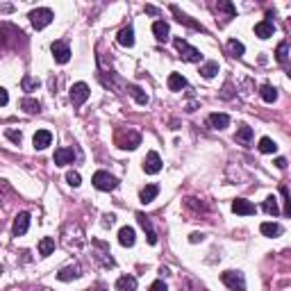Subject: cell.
<instances>
[{
	"label": "cell",
	"mask_w": 291,
	"mask_h": 291,
	"mask_svg": "<svg viewBox=\"0 0 291 291\" xmlns=\"http://www.w3.org/2000/svg\"><path fill=\"white\" fill-rule=\"evenodd\" d=\"M53 19H55V14H53V10H48V7H39V10L30 12V23H32L34 30L48 28V25L53 23Z\"/></svg>",
	"instance_id": "cell-1"
},
{
	"label": "cell",
	"mask_w": 291,
	"mask_h": 291,
	"mask_svg": "<svg viewBox=\"0 0 291 291\" xmlns=\"http://www.w3.org/2000/svg\"><path fill=\"white\" fill-rule=\"evenodd\" d=\"M173 43H175V48L180 50V55H182V59H184V62L196 64V62H201V59H203L201 50H198V48H193V46H189V41H186V39H175Z\"/></svg>",
	"instance_id": "cell-2"
},
{
	"label": "cell",
	"mask_w": 291,
	"mask_h": 291,
	"mask_svg": "<svg viewBox=\"0 0 291 291\" xmlns=\"http://www.w3.org/2000/svg\"><path fill=\"white\" fill-rule=\"evenodd\" d=\"M221 282L232 291H246V277L241 271H225L221 273Z\"/></svg>",
	"instance_id": "cell-3"
},
{
	"label": "cell",
	"mask_w": 291,
	"mask_h": 291,
	"mask_svg": "<svg viewBox=\"0 0 291 291\" xmlns=\"http://www.w3.org/2000/svg\"><path fill=\"white\" fill-rule=\"evenodd\" d=\"M91 182H93V186L98 191H114L116 186H119V180H116L114 175H110L107 171H95Z\"/></svg>",
	"instance_id": "cell-4"
},
{
	"label": "cell",
	"mask_w": 291,
	"mask_h": 291,
	"mask_svg": "<svg viewBox=\"0 0 291 291\" xmlns=\"http://www.w3.org/2000/svg\"><path fill=\"white\" fill-rule=\"evenodd\" d=\"M89 84L86 82H75V84L71 86V103L73 107H80L86 103V98H89Z\"/></svg>",
	"instance_id": "cell-5"
},
{
	"label": "cell",
	"mask_w": 291,
	"mask_h": 291,
	"mask_svg": "<svg viewBox=\"0 0 291 291\" xmlns=\"http://www.w3.org/2000/svg\"><path fill=\"white\" fill-rule=\"evenodd\" d=\"M50 50H53V57L57 64H66L68 59H71V48H68L66 41H55L53 46H50Z\"/></svg>",
	"instance_id": "cell-6"
},
{
	"label": "cell",
	"mask_w": 291,
	"mask_h": 291,
	"mask_svg": "<svg viewBox=\"0 0 291 291\" xmlns=\"http://www.w3.org/2000/svg\"><path fill=\"white\" fill-rule=\"evenodd\" d=\"M143 171L148 173V175H155V173L162 171V157H159V153L150 150V153L146 155V159H143Z\"/></svg>",
	"instance_id": "cell-7"
},
{
	"label": "cell",
	"mask_w": 291,
	"mask_h": 291,
	"mask_svg": "<svg viewBox=\"0 0 291 291\" xmlns=\"http://www.w3.org/2000/svg\"><path fill=\"white\" fill-rule=\"evenodd\" d=\"M137 221H139V225H141L143 228V232H146V237H148V244L150 246H155L157 244V232H155L153 230V223H150V219L146 214H143V212H139L137 214Z\"/></svg>",
	"instance_id": "cell-8"
},
{
	"label": "cell",
	"mask_w": 291,
	"mask_h": 291,
	"mask_svg": "<svg viewBox=\"0 0 291 291\" xmlns=\"http://www.w3.org/2000/svg\"><path fill=\"white\" fill-rule=\"evenodd\" d=\"M32 143L37 150H46L53 143V132L50 130H37V134L32 137Z\"/></svg>",
	"instance_id": "cell-9"
},
{
	"label": "cell",
	"mask_w": 291,
	"mask_h": 291,
	"mask_svg": "<svg viewBox=\"0 0 291 291\" xmlns=\"http://www.w3.org/2000/svg\"><path fill=\"white\" fill-rule=\"evenodd\" d=\"M232 212L239 216H250L255 214V205L246 198H237V201H232Z\"/></svg>",
	"instance_id": "cell-10"
},
{
	"label": "cell",
	"mask_w": 291,
	"mask_h": 291,
	"mask_svg": "<svg viewBox=\"0 0 291 291\" xmlns=\"http://www.w3.org/2000/svg\"><path fill=\"white\" fill-rule=\"evenodd\" d=\"M28 228H30V214L28 212H21V214L14 219V228H12V232H14V237H23V234L28 232Z\"/></svg>",
	"instance_id": "cell-11"
},
{
	"label": "cell",
	"mask_w": 291,
	"mask_h": 291,
	"mask_svg": "<svg viewBox=\"0 0 291 291\" xmlns=\"http://www.w3.org/2000/svg\"><path fill=\"white\" fill-rule=\"evenodd\" d=\"M141 143V134L134 132V130H128V134H125V139H119V148L123 150H134Z\"/></svg>",
	"instance_id": "cell-12"
},
{
	"label": "cell",
	"mask_w": 291,
	"mask_h": 291,
	"mask_svg": "<svg viewBox=\"0 0 291 291\" xmlns=\"http://www.w3.org/2000/svg\"><path fill=\"white\" fill-rule=\"evenodd\" d=\"M80 275H82V266H80V264H71V266H64L62 271L57 273V280L71 282V280H77Z\"/></svg>",
	"instance_id": "cell-13"
},
{
	"label": "cell",
	"mask_w": 291,
	"mask_h": 291,
	"mask_svg": "<svg viewBox=\"0 0 291 291\" xmlns=\"http://www.w3.org/2000/svg\"><path fill=\"white\" fill-rule=\"evenodd\" d=\"M134 241H137V232H134V228L125 225V228L119 230V244L123 246V248H132Z\"/></svg>",
	"instance_id": "cell-14"
},
{
	"label": "cell",
	"mask_w": 291,
	"mask_h": 291,
	"mask_svg": "<svg viewBox=\"0 0 291 291\" xmlns=\"http://www.w3.org/2000/svg\"><path fill=\"white\" fill-rule=\"evenodd\" d=\"M55 164L57 166H66V164H73V159H75V150L73 148H57L55 150Z\"/></svg>",
	"instance_id": "cell-15"
},
{
	"label": "cell",
	"mask_w": 291,
	"mask_h": 291,
	"mask_svg": "<svg viewBox=\"0 0 291 291\" xmlns=\"http://www.w3.org/2000/svg\"><path fill=\"white\" fill-rule=\"evenodd\" d=\"M171 12H173V14H175V19L180 21V23H184V25H186V28L198 30V32H205V28H203L201 23H196V21H193V19H189V16H186V14H182V12H180V7H177V5H171Z\"/></svg>",
	"instance_id": "cell-16"
},
{
	"label": "cell",
	"mask_w": 291,
	"mask_h": 291,
	"mask_svg": "<svg viewBox=\"0 0 291 291\" xmlns=\"http://www.w3.org/2000/svg\"><path fill=\"white\" fill-rule=\"evenodd\" d=\"M273 32H275V25H273V21H259L257 25H255V34H257L259 39H268L273 37Z\"/></svg>",
	"instance_id": "cell-17"
},
{
	"label": "cell",
	"mask_w": 291,
	"mask_h": 291,
	"mask_svg": "<svg viewBox=\"0 0 291 291\" xmlns=\"http://www.w3.org/2000/svg\"><path fill=\"white\" fill-rule=\"evenodd\" d=\"M207 123H210L214 130H225V128L230 125V116H228V114H219V112H214V114H210Z\"/></svg>",
	"instance_id": "cell-18"
},
{
	"label": "cell",
	"mask_w": 291,
	"mask_h": 291,
	"mask_svg": "<svg viewBox=\"0 0 291 291\" xmlns=\"http://www.w3.org/2000/svg\"><path fill=\"white\" fill-rule=\"evenodd\" d=\"M116 291H137V277L121 275L119 280H116Z\"/></svg>",
	"instance_id": "cell-19"
},
{
	"label": "cell",
	"mask_w": 291,
	"mask_h": 291,
	"mask_svg": "<svg viewBox=\"0 0 291 291\" xmlns=\"http://www.w3.org/2000/svg\"><path fill=\"white\" fill-rule=\"evenodd\" d=\"M157 193H159V186L157 184H146L141 189V193H139V198H141L143 205H148V203H153L155 198H157Z\"/></svg>",
	"instance_id": "cell-20"
},
{
	"label": "cell",
	"mask_w": 291,
	"mask_h": 291,
	"mask_svg": "<svg viewBox=\"0 0 291 291\" xmlns=\"http://www.w3.org/2000/svg\"><path fill=\"white\" fill-rule=\"evenodd\" d=\"M168 32H171V28H168L166 21H155V23H153V34H155L157 41H166Z\"/></svg>",
	"instance_id": "cell-21"
},
{
	"label": "cell",
	"mask_w": 291,
	"mask_h": 291,
	"mask_svg": "<svg viewBox=\"0 0 291 291\" xmlns=\"http://www.w3.org/2000/svg\"><path fill=\"white\" fill-rule=\"evenodd\" d=\"M128 93L132 95L134 101L139 103V105H148V93L141 89V86H137V84H128Z\"/></svg>",
	"instance_id": "cell-22"
},
{
	"label": "cell",
	"mask_w": 291,
	"mask_h": 291,
	"mask_svg": "<svg viewBox=\"0 0 291 291\" xmlns=\"http://www.w3.org/2000/svg\"><path fill=\"white\" fill-rule=\"evenodd\" d=\"M116 39H119V43H121L123 48H132V46H134V30L128 25V28L121 30L119 37H116Z\"/></svg>",
	"instance_id": "cell-23"
},
{
	"label": "cell",
	"mask_w": 291,
	"mask_h": 291,
	"mask_svg": "<svg viewBox=\"0 0 291 291\" xmlns=\"http://www.w3.org/2000/svg\"><path fill=\"white\" fill-rule=\"evenodd\" d=\"M184 86H186V80L182 73H171L168 75V89L171 91H182Z\"/></svg>",
	"instance_id": "cell-24"
},
{
	"label": "cell",
	"mask_w": 291,
	"mask_h": 291,
	"mask_svg": "<svg viewBox=\"0 0 291 291\" xmlns=\"http://www.w3.org/2000/svg\"><path fill=\"white\" fill-rule=\"evenodd\" d=\"M21 110H23L25 114H39V112H41V103L34 101V98H23V101H21Z\"/></svg>",
	"instance_id": "cell-25"
},
{
	"label": "cell",
	"mask_w": 291,
	"mask_h": 291,
	"mask_svg": "<svg viewBox=\"0 0 291 291\" xmlns=\"http://www.w3.org/2000/svg\"><path fill=\"white\" fill-rule=\"evenodd\" d=\"M259 95H262L264 103H275L277 101V89L271 84H262L259 86Z\"/></svg>",
	"instance_id": "cell-26"
},
{
	"label": "cell",
	"mask_w": 291,
	"mask_h": 291,
	"mask_svg": "<svg viewBox=\"0 0 291 291\" xmlns=\"http://www.w3.org/2000/svg\"><path fill=\"white\" fill-rule=\"evenodd\" d=\"M234 139H237L239 143H244V146H246V143H250V141H253V128H248V125H239Z\"/></svg>",
	"instance_id": "cell-27"
},
{
	"label": "cell",
	"mask_w": 291,
	"mask_h": 291,
	"mask_svg": "<svg viewBox=\"0 0 291 291\" xmlns=\"http://www.w3.org/2000/svg\"><path fill=\"white\" fill-rule=\"evenodd\" d=\"M53 250H55V239L43 237L41 241H39V255H41V257H48V255H53Z\"/></svg>",
	"instance_id": "cell-28"
},
{
	"label": "cell",
	"mask_w": 291,
	"mask_h": 291,
	"mask_svg": "<svg viewBox=\"0 0 291 291\" xmlns=\"http://www.w3.org/2000/svg\"><path fill=\"white\" fill-rule=\"evenodd\" d=\"M259 230H262L264 237H280L282 234V225H277V223H262Z\"/></svg>",
	"instance_id": "cell-29"
},
{
	"label": "cell",
	"mask_w": 291,
	"mask_h": 291,
	"mask_svg": "<svg viewBox=\"0 0 291 291\" xmlns=\"http://www.w3.org/2000/svg\"><path fill=\"white\" fill-rule=\"evenodd\" d=\"M262 210L266 212L268 216H277V214H280V207H277V198H275V196H268L266 201H264Z\"/></svg>",
	"instance_id": "cell-30"
},
{
	"label": "cell",
	"mask_w": 291,
	"mask_h": 291,
	"mask_svg": "<svg viewBox=\"0 0 291 291\" xmlns=\"http://www.w3.org/2000/svg\"><path fill=\"white\" fill-rule=\"evenodd\" d=\"M259 150H262L264 155H271V153H275V150H277V143L273 141L271 137H262V139H259Z\"/></svg>",
	"instance_id": "cell-31"
},
{
	"label": "cell",
	"mask_w": 291,
	"mask_h": 291,
	"mask_svg": "<svg viewBox=\"0 0 291 291\" xmlns=\"http://www.w3.org/2000/svg\"><path fill=\"white\" fill-rule=\"evenodd\" d=\"M216 73H219V64H216V62H205L201 66V75L205 77V80H212Z\"/></svg>",
	"instance_id": "cell-32"
},
{
	"label": "cell",
	"mask_w": 291,
	"mask_h": 291,
	"mask_svg": "<svg viewBox=\"0 0 291 291\" xmlns=\"http://www.w3.org/2000/svg\"><path fill=\"white\" fill-rule=\"evenodd\" d=\"M228 50H230V55H232V57H241V55L246 53V46L241 41H237V39H230V41H228Z\"/></svg>",
	"instance_id": "cell-33"
},
{
	"label": "cell",
	"mask_w": 291,
	"mask_h": 291,
	"mask_svg": "<svg viewBox=\"0 0 291 291\" xmlns=\"http://www.w3.org/2000/svg\"><path fill=\"white\" fill-rule=\"evenodd\" d=\"M21 86H23V91H37L39 86H41V82H39L37 77H32V75H25L23 82H21Z\"/></svg>",
	"instance_id": "cell-34"
},
{
	"label": "cell",
	"mask_w": 291,
	"mask_h": 291,
	"mask_svg": "<svg viewBox=\"0 0 291 291\" xmlns=\"http://www.w3.org/2000/svg\"><path fill=\"white\" fill-rule=\"evenodd\" d=\"M275 59H277L280 64H286V59H289V46H286V43H280V46H277Z\"/></svg>",
	"instance_id": "cell-35"
},
{
	"label": "cell",
	"mask_w": 291,
	"mask_h": 291,
	"mask_svg": "<svg viewBox=\"0 0 291 291\" xmlns=\"http://www.w3.org/2000/svg\"><path fill=\"white\" fill-rule=\"evenodd\" d=\"M280 193L284 198V216H291V196H289V189L286 186H280Z\"/></svg>",
	"instance_id": "cell-36"
},
{
	"label": "cell",
	"mask_w": 291,
	"mask_h": 291,
	"mask_svg": "<svg viewBox=\"0 0 291 291\" xmlns=\"http://www.w3.org/2000/svg\"><path fill=\"white\" fill-rule=\"evenodd\" d=\"M66 182L71 186H80L82 184V177H80V173H75V171H68L66 173Z\"/></svg>",
	"instance_id": "cell-37"
},
{
	"label": "cell",
	"mask_w": 291,
	"mask_h": 291,
	"mask_svg": "<svg viewBox=\"0 0 291 291\" xmlns=\"http://www.w3.org/2000/svg\"><path fill=\"white\" fill-rule=\"evenodd\" d=\"M219 10H221V12H225L228 16H234V14H237L234 5H232V3H228V0H221V3H219Z\"/></svg>",
	"instance_id": "cell-38"
},
{
	"label": "cell",
	"mask_w": 291,
	"mask_h": 291,
	"mask_svg": "<svg viewBox=\"0 0 291 291\" xmlns=\"http://www.w3.org/2000/svg\"><path fill=\"white\" fill-rule=\"evenodd\" d=\"M148 291H168V286H166V282H164V280H157V282H153V284H150Z\"/></svg>",
	"instance_id": "cell-39"
},
{
	"label": "cell",
	"mask_w": 291,
	"mask_h": 291,
	"mask_svg": "<svg viewBox=\"0 0 291 291\" xmlns=\"http://www.w3.org/2000/svg\"><path fill=\"white\" fill-rule=\"evenodd\" d=\"M7 139H12V141H14V143H21V139H23V137H21V132H16V130H7Z\"/></svg>",
	"instance_id": "cell-40"
},
{
	"label": "cell",
	"mask_w": 291,
	"mask_h": 291,
	"mask_svg": "<svg viewBox=\"0 0 291 291\" xmlns=\"http://www.w3.org/2000/svg\"><path fill=\"white\" fill-rule=\"evenodd\" d=\"M103 219H105V221H103V225H105V228H110V225H114L116 216H114V214H105Z\"/></svg>",
	"instance_id": "cell-41"
},
{
	"label": "cell",
	"mask_w": 291,
	"mask_h": 291,
	"mask_svg": "<svg viewBox=\"0 0 291 291\" xmlns=\"http://www.w3.org/2000/svg\"><path fill=\"white\" fill-rule=\"evenodd\" d=\"M7 101H10V95H7V89H0V105L5 107Z\"/></svg>",
	"instance_id": "cell-42"
},
{
	"label": "cell",
	"mask_w": 291,
	"mask_h": 291,
	"mask_svg": "<svg viewBox=\"0 0 291 291\" xmlns=\"http://www.w3.org/2000/svg\"><path fill=\"white\" fill-rule=\"evenodd\" d=\"M189 241H191V244H198V241H203V234H201V232H193V234L189 237Z\"/></svg>",
	"instance_id": "cell-43"
},
{
	"label": "cell",
	"mask_w": 291,
	"mask_h": 291,
	"mask_svg": "<svg viewBox=\"0 0 291 291\" xmlns=\"http://www.w3.org/2000/svg\"><path fill=\"white\" fill-rule=\"evenodd\" d=\"M275 166H277V168H286V159H284V157H277V159H275Z\"/></svg>",
	"instance_id": "cell-44"
},
{
	"label": "cell",
	"mask_w": 291,
	"mask_h": 291,
	"mask_svg": "<svg viewBox=\"0 0 291 291\" xmlns=\"http://www.w3.org/2000/svg\"><path fill=\"white\" fill-rule=\"evenodd\" d=\"M286 75H289V80H291V68H289V71H286Z\"/></svg>",
	"instance_id": "cell-45"
},
{
	"label": "cell",
	"mask_w": 291,
	"mask_h": 291,
	"mask_svg": "<svg viewBox=\"0 0 291 291\" xmlns=\"http://www.w3.org/2000/svg\"><path fill=\"white\" fill-rule=\"evenodd\" d=\"M98 291H107V289H105V286H101V289H98Z\"/></svg>",
	"instance_id": "cell-46"
},
{
	"label": "cell",
	"mask_w": 291,
	"mask_h": 291,
	"mask_svg": "<svg viewBox=\"0 0 291 291\" xmlns=\"http://www.w3.org/2000/svg\"><path fill=\"white\" fill-rule=\"evenodd\" d=\"M289 25H291V19H289Z\"/></svg>",
	"instance_id": "cell-47"
}]
</instances>
